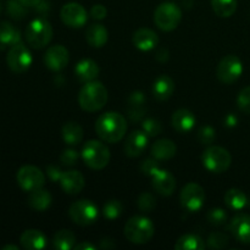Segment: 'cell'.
Returning <instances> with one entry per match:
<instances>
[{"label": "cell", "instance_id": "cell-45", "mask_svg": "<svg viewBox=\"0 0 250 250\" xmlns=\"http://www.w3.org/2000/svg\"><path fill=\"white\" fill-rule=\"evenodd\" d=\"M46 173H48V177L50 178L53 182H58V181L60 182V178L63 172L60 170V167H59L58 165L51 164V165H49L48 167H46Z\"/></svg>", "mask_w": 250, "mask_h": 250}, {"label": "cell", "instance_id": "cell-16", "mask_svg": "<svg viewBox=\"0 0 250 250\" xmlns=\"http://www.w3.org/2000/svg\"><path fill=\"white\" fill-rule=\"evenodd\" d=\"M149 136L144 131H133L129 133L125 143V153L129 158H137L142 155L148 146Z\"/></svg>", "mask_w": 250, "mask_h": 250}, {"label": "cell", "instance_id": "cell-25", "mask_svg": "<svg viewBox=\"0 0 250 250\" xmlns=\"http://www.w3.org/2000/svg\"><path fill=\"white\" fill-rule=\"evenodd\" d=\"M109 32L102 23H93L85 31V39L93 48H102L106 44Z\"/></svg>", "mask_w": 250, "mask_h": 250}, {"label": "cell", "instance_id": "cell-37", "mask_svg": "<svg viewBox=\"0 0 250 250\" xmlns=\"http://www.w3.org/2000/svg\"><path fill=\"white\" fill-rule=\"evenodd\" d=\"M138 208L142 212H151L156 208V199L151 193H142L138 198Z\"/></svg>", "mask_w": 250, "mask_h": 250}, {"label": "cell", "instance_id": "cell-9", "mask_svg": "<svg viewBox=\"0 0 250 250\" xmlns=\"http://www.w3.org/2000/svg\"><path fill=\"white\" fill-rule=\"evenodd\" d=\"M32 54L23 43H17L10 46L6 55V62L10 70L15 73H22L28 70L32 65Z\"/></svg>", "mask_w": 250, "mask_h": 250}, {"label": "cell", "instance_id": "cell-51", "mask_svg": "<svg viewBox=\"0 0 250 250\" xmlns=\"http://www.w3.org/2000/svg\"><path fill=\"white\" fill-rule=\"evenodd\" d=\"M2 250H19V247L12 246V244H9V246H4L1 248Z\"/></svg>", "mask_w": 250, "mask_h": 250}, {"label": "cell", "instance_id": "cell-3", "mask_svg": "<svg viewBox=\"0 0 250 250\" xmlns=\"http://www.w3.org/2000/svg\"><path fill=\"white\" fill-rule=\"evenodd\" d=\"M155 227L146 216H133L125 225V236L133 244H146L154 237Z\"/></svg>", "mask_w": 250, "mask_h": 250}, {"label": "cell", "instance_id": "cell-30", "mask_svg": "<svg viewBox=\"0 0 250 250\" xmlns=\"http://www.w3.org/2000/svg\"><path fill=\"white\" fill-rule=\"evenodd\" d=\"M225 203H226L229 209L239 211V210L244 209L247 207L248 198L244 194L243 190L238 189V188H231L225 194Z\"/></svg>", "mask_w": 250, "mask_h": 250}, {"label": "cell", "instance_id": "cell-35", "mask_svg": "<svg viewBox=\"0 0 250 250\" xmlns=\"http://www.w3.org/2000/svg\"><path fill=\"white\" fill-rule=\"evenodd\" d=\"M122 211H124V205L120 200H109L105 203L104 208H103V215L107 220L117 219L121 216Z\"/></svg>", "mask_w": 250, "mask_h": 250}, {"label": "cell", "instance_id": "cell-21", "mask_svg": "<svg viewBox=\"0 0 250 250\" xmlns=\"http://www.w3.org/2000/svg\"><path fill=\"white\" fill-rule=\"evenodd\" d=\"M173 128L180 133H187L192 131L195 125V116L192 111L187 109H178L176 110L171 117Z\"/></svg>", "mask_w": 250, "mask_h": 250}, {"label": "cell", "instance_id": "cell-22", "mask_svg": "<svg viewBox=\"0 0 250 250\" xmlns=\"http://www.w3.org/2000/svg\"><path fill=\"white\" fill-rule=\"evenodd\" d=\"M99 71L98 63L94 60H90V59H83L75 67L76 76L83 83L95 81V78L99 75Z\"/></svg>", "mask_w": 250, "mask_h": 250}, {"label": "cell", "instance_id": "cell-18", "mask_svg": "<svg viewBox=\"0 0 250 250\" xmlns=\"http://www.w3.org/2000/svg\"><path fill=\"white\" fill-rule=\"evenodd\" d=\"M153 187L159 194L164 197H168L176 189V180L168 171L159 168L153 176Z\"/></svg>", "mask_w": 250, "mask_h": 250}, {"label": "cell", "instance_id": "cell-27", "mask_svg": "<svg viewBox=\"0 0 250 250\" xmlns=\"http://www.w3.org/2000/svg\"><path fill=\"white\" fill-rule=\"evenodd\" d=\"M53 202V197L48 190L43 189V187L29 192L28 205L36 211H45Z\"/></svg>", "mask_w": 250, "mask_h": 250}, {"label": "cell", "instance_id": "cell-23", "mask_svg": "<svg viewBox=\"0 0 250 250\" xmlns=\"http://www.w3.org/2000/svg\"><path fill=\"white\" fill-rule=\"evenodd\" d=\"M21 246L27 250H41L46 247V237L38 229H27L20 237Z\"/></svg>", "mask_w": 250, "mask_h": 250}, {"label": "cell", "instance_id": "cell-28", "mask_svg": "<svg viewBox=\"0 0 250 250\" xmlns=\"http://www.w3.org/2000/svg\"><path fill=\"white\" fill-rule=\"evenodd\" d=\"M21 42V32L16 27L7 21L0 22V45L12 46Z\"/></svg>", "mask_w": 250, "mask_h": 250}, {"label": "cell", "instance_id": "cell-41", "mask_svg": "<svg viewBox=\"0 0 250 250\" xmlns=\"http://www.w3.org/2000/svg\"><path fill=\"white\" fill-rule=\"evenodd\" d=\"M208 221L215 226H221L227 221V214L220 208H215L208 212Z\"/></svg>", "mask_w": 250, "mask_h": 250}, {"label": "cell", "instance_id": "cell-2", "mask_svg": "<svg viewBox=\"0 0 250 250\" xmlns=\"http://www.w3.org/2000/svg\"><path fill=\"white\" fill-rule=\"evenodd\" d=\"M78 103L84 111H99L107 103V89L102 82L98 81L87 82L80 90Z\"/></svg>", "mask_w": 250, "mask_h": 250}, {"label": "cell", "instance_id": "cell-10", "mask_svg": "<svg viewBox=\"0 0 250 250\" xmlns=\"http://www.w3.org/2000/svg\"><path fill=\"white\" fill-rule=\"evenodd\" d=\"M243 73V63L236 55H227L217 66V78L225 84H232Z\"/></svg>", "mask_w": 250, "mask_h": 250}, {"label": "cell", "instance_id": "cell-19", "mask_svg": "<svg viewBox=\"0 0 250 250\" xmlns=\"http://www.w3.org/2000/svg\"><path fill=\"white\" fill-rule=\"evenodd\" d=\"M60 185L63 192L67 194H78L84 188L85 181L80 171H67L63 172L60 178Z\"/></svg>", "mask_w": 250, "mask_h": 250}, {"label": "cell", "instance_id": "cell-32", "mask_svg": "<svg viewBox=\"0 0 250 250\" xmlns=\"http://www.w3.org/2000/svg\"><path fill=\"white\" fill-rule=\"evenodd\" d=\"M53 244L55 249L71 250L76 246V236L70 229H60L54 236Z\"/></svg>", "mask_w": 250, "mask_h": 250}, {"label": "cell", "instance_id": "cell-24", "mask_svg": "<svg viewBox=\"0 0 250 250\" xmlns=\"http://www.w3.org/2000/svg\"><path fill=\"white\" fill-rule=\"evenodd\" d=\"M175 92V82L167 75H161L153 84V94L160 102L167 100Z\"/></svg>", "mask_w": 250, "mask_h": 250}, {"label": "cell", "instance_id": "cell-48", "mask_svg": "<svg viewBox=\"0 0 250 250\" xmlns=\"http://www.w3.org/2000/svg\"><path fill=\"white\" fill-rule=\"evenodd\" d=\"M97 247L93 246L92 243H89V242H82V243H78L76 244L75 248L76 250H94Z\"/></svg>", "mask_w": 250, "mask_h": 250}, {"label": "cell", "instance_id": "cell-13", "mask_svg": "<svg viewBox=\"0 0 250 250\" xmlns=\"http://www.w3.org/2000/svg\"><path fill=\"white\" fill-rule=\"evenodd\" d=\"M61 20L63 23L72 28H81L88 20V14L84 7L78 2H67L61 7Z\"/></svg>", "mask_w": 250, "mask_h": 250}, {"label": "cell", "instance_id": "cell-1", "mask_svg": "<svg viewBox=\"0 0 250 250\" xmlns=\"http://www.w3.org/2000/svg\"><path fill=\"white\" fill-rule=\"evenodd\" d=\"M95 131L102 141L106 143H117L126 134V119L119 112L107 111L98 117L95 122Z\"/></svg>", "mask_w": 250, "mask_h": 250}, {"label": "cell", "instance_id": "cell-15", "mask_svg": "<svg viewBox=\"0 0 250 250\" xmlns=\"http://www.w3.org/2000/svg\"><path fill=\"white\" fill-rule=\"evenodd\" d=\"M229 229L237 241L243 244H250V215H236L229 221Z\"/></svg>", "mask_w": 250, "mask_h": 250}, {"label": "cell", "instance_id": "cell-40", "mask_svg": "<svg viewBox=\"0 0 250 250\" xmlns=\"http://www.w3.org/2000/svg\"><path fill=\"white\" fill-rule=\"evenodd\" d=\"M216 139V131L210 126H203L202 128L198 131V141L204 146H209V144L214 143Z\"/></svg>", "mask_w": 250, "mask_h": 250}, {"label": "cell", "instance_id": "cell-36", "mask_svg": "<svg viewBox=\"0 0 250 250\" xmlns=\"http://www.w3.org/2000/svg\"><path fill=\"white\" fill-rule=\"evenodd\" d=\"M229 238L226 233L222 232H214L208 238V246L211 249H224L229 246Z\"/></svg>", "mask_w": 250, "mask_h": 250}, {"label": "cell", "instance_id": "cell-49", "mask_svg": "<svg viewBox=\"0 0 250 250\" xmlns=\"http://www.w3.org/2000/svg\"><path fill=\"white\" fill-rule=\"evenodd\" d=\"M26 7H36L42 0H20Z\"/></svg>", "mask_w": 250, "mask_h": 250}, {"label": "cell", "instance_id": "cell-20", "mask_svg": "<svg viewBox=\"0 0 250 250\" xmlns=\"http://www.w3.org/2000/svg\"><path fill=\"white\" fill-rule=\"evenodd\" d=\"M134 46L139 50L148 51L155 48L159 43V37L153 29L149 28H139L137 29L132 37Z\"/></svg>", "mask_w": 250, "mask_h": 250}, {"label": "cell", "instance_id": "cell-39", "mask_svg": "<svg viewBox=\"0 0 250 250\" xmlns=\"http://www.w3.org/2000/svg\"><path fill=\"white\" fill-rule=\"evenodd\" d=\"M237 106L242 112L250 115V85L239 92L237 97Z\"/></svg>", "mask_w": 250, "mask_h": 250}, {"label": "cell", "instance_id": "cell-29", "mask_svg": "<svg viewBox=\"0 0 250 250\" xmlns=\"http://www.w3.org/2000/svg\"><path fill=\"white\" fill-rule=\"evenodd\" d=\"M62 139L68 146H77L83 139V128L77 122H66L62 127Z\"/></svg>", "mask_w": 250, "mask_h": 250}, {"label": "cell", "instance_id": "cell-50", "mask_svg": "<svg viewBox=\"0 0 250 250\" xmlns=\"http://www.w3.org/2000/svg\"><path fill=\"white\" fill-rule=\"evenodd\" d=\"M226 124L229 125V126H231V127L236 126L237 119L233 116V115H229V116H227V119H226Z\"/></svg>", "mask_w": 250, "mask_h": 250}, {"label": "cell", "instance_id": "cell-4", "mask_svg": "<svg viewBox=\"0 0 250 250\" xmlns=\"http://www.w3.org/2000/svg\"><path fill=\"white\" fill-rule=\"evenodd\" d=\"M26 41L33 49H43L53 39V27L48 20L39 17L29 22L26 28Z\"/></svg>", "mask_w": 250, "mask_h": 250}, {"label": "cell", "instance_id": "cell-12", "mask_svg": "<svg viewBox=\"0 0 250 250\" xmlns=\"http://www.w3.org/2000/svg\"><path fill=\"white\" fill-rule=\"evenodd\" d=\"M17 183L26 192H32L45 185V176L37 166L24 165L17 172Z\"/></svg>", "mask_w": 250, "mask_h": 250}, {"label": "cell", "instance_id": "cell-14", "mask_svg": "<svg viewBox=\"0 0 250 250\" xmlns=\"http://www.w3.org/2000/svg\"><path fill=\"white\" fill-rule=\"evenodd\" d=\"M68 60H70L68 50L63 45L50 46L44 55V62L46 67L55 72L63 70L67 66Z\"/></svg>", "mask_w": 250, "mask_h": 250}, {"label": "cell", "instance_id": "cell-31", "mask_svg": "<svg viewBox=\"0 0 250 250\" xmlns=\"http://www.w3.org/2000/svg\"><path fill=\"white\" fill-rule=\"evenodd\" d=\"M176 250H204L205 243L198 234L187 233L178 238L175 244Z\"/></svg>", "mask_w": 250, "mask_h": 250}, {"label": "cell", "instance_id": "cell-33", "mask_svg": "<svg viewBox=\"0 0 250 250\" xmlns=\"http://www.w3.org/2000/svg\"><path fill=\"white\" fill-rule=\"evenodd\" d=\"M237 0H211L215 14L220 17H231L237 10Z\"/></svg>", "mask_w": 250, "mask_h": 250}, {"label": "cell", "instance_id": "cell-42", "mask_svg": "<svg viewBox=\"0 0 250 250\" xmlns=\"http://www.w3.org/2000/svg\"><path fill=\"white\" fill-rule=\"evenodd\" d=\"M159 164H158V159L153 158H148L146 160L142 161L141 164V171L146 176H153L156 171L159 170Z\"/></svg>", "mask_w": 250, "mask_h": 250}, {"label": "cell", "instance_id": "cell-38", "mask_svg": "<svg viewBox=\"0 0 250 250\" xmlns=\"http://www.w3.org/2000/svg\"><path fill=\"white\" fill-rule=\"evenodd\" d=\"M142 128H143V131L149 137L159 136L161 133V131H163V126H161L160 121L156 119H153V117H149V119L144 120L142 122Z\"/></svg>", "mask_w": 250, "mask_h": 250}, {"label": "cell", "instance_id": "cell-43", "mask_svg": "<svg viewBox=\"0 0 250 250\" xmlns=\"http://www.w3.org/2000/svg\"><path fill=\"white\" fill-rule=\"evenodd\" d=\"M78 160L77 151L73 149H65L60 155V161L66 166H73Z\"/></svg>", "mask_w": 250, "mask_h": 250}, {"label": "cell", "instance_id": "cell-46", "mask_svg": "<svg viewBox=\"0 0 250 250\" xmlns=\"http://www.w3.org/2000/svg\"><path fill=\"white\" fill-rule=\"evenodd\" d=\"M155 56L159 61H161V62H164V61H167L168 60V50L165 48L159 49V50L156 51Z\"/></svg>", "mask_w": 250, "mask_h": 250}, {"label": "cell", "instance_id": "cell-34", "mask_svg": "<svg viewBox=\"0 0 250 250\" xmlns=\"http://www.w3.org/2000/svg\"><path fill=\"white\" fill-rule=\"evenodd\" d=\"M27 9L20 0H9L6 4V12L11 19L22 20L26 17Z\"/></svg>", "mask_w": 250, "mask_h": 250}, {"label": "cell", "instance_id": "cell-52", "mask_svg": "<svg viewBox=\"0 0 250 250\" xmlns=\"http://www.w3.org/2000/svg\"><path fill=\"white\" fill-rule=\"evenodd\" d=\"M1 11H2V4L1 1H0V14H1Z\"/></svg>", "mask_w": 250, "mask_h": 250}, {"label": "cell", "instance_id": "cell-6", "mask_svg": "<svg viewBox=\"0 0 250 250\" xmlns=\"http://www.w3.org/2000/svg\"><path fill=\"white\" fill-rule=\"evenodd\" d=\"M182 20V11L173 2H163L154 12V22L161 31L170 32L178 27Z\"/></svg>", "mask_w": 250, "mask_h": 250}, {"label": "cell", "instance_id": "cell-8", "mask_svg": "<svg viewBox=\"0 0 250 250\" xmlns=\"http://www.w3.org/2000/svg\"><path fill=\"white\" fill-rule=\"evenodd\" d=\"M99 215L98 207L92 200L81 199L71 204L68 209V216L75 224L80 226H89L94 224Z\"/></svg>", "mask_w": 250, "mask_h": 250}, {"label": "cell", "instance_id": "cell-7", "mask_svg": "<svg viewBox=\"0 0 250 250\" xmlns=\"http://www.w3.org/2000/svg\"><path fill=\"white\" fill-rule=\"evenodd\" d=\"M203 165L207 170L214 173H224L229 168L232 156L227 149L222 146H210L202 156Z\"/></svg>", "mask_w": 250, "mask_h": 250}, {"label": "cell", "instance_id": "cell-11", "mask_svg": "<svg viewBox=\"0 0 250 250\" xmlns=\"http://www.w3.org/2000/svg\"><path fill=\"white\" fill-rule=\"evenodd\" d=\"M181 205L190 212L199 211L205 203V190L197 183H187L181 190Z\"/></svg>", "mask_w": 250, "mask_h": 250}, {"label": "cell", "instance_id": "cell-17", "mask_svg": "<svg viewBox=\"0 0 250 250\" xmlns=\"http://www.w3.org/2000/svg\"><path fill=\"white\" fill-rule=\"evenodd\" d=\"M146 111V98L139 90L132 93L127 99V115L133 122L141 121Z\"/></svg>", "mask_w": 250, "mask_h": 250}, {"label": "cell", "instance_id": "cell-26", "mask_svg": "<svg viewBox=\"0 0 250 250\" xmlns=\"http://www.w3.org/2000/svg\"><path fill=\"white\" fill-rule=\"evenodd\" d=\"M177 153V146L170 139H159L151 146V155L158 160H170Z\"/></svg>", "mask_w": 250, "mask_h": 250}, {"label": "cell", "instance_id": "cell-47", "mask_svg": "<svg viewBox=\"0 0 250 250\" xmlns=\"http://www.w3.org/2000/svg\"><path fill=\"white\" fill-rule=\"evenodd\" d=\"M116 247V244L114 243L111 238H103L100 241V248L102 249H112Z\"/></svg>", "mask_w": 250, "mask_h": 250}, {"label": "cell", "instance_id": "cell-44", "mask_svg": "<svg viewBox=\"0 0 250 250\" xmlns=\"http://www.w3.org/2000/svg\"><path fill=\"white\" fill-rule=\"evenodd\" d=\"M106 15H107L106 7L102 4L93 5L92 9H90V16H92L94 20H98V21L104 20L105 17H106Z\"/></svg>", "mask_w": 250, "mask_h": 250}, {"label": "cell", "instance_id": "cell-5", "mask_svg": "<svg viewBox=\"0 0 250 250\" xmlns=\"http://www.w3.org/2000/svg\"><path fill=\"white\" fill-rule=\"evenodd\" d=\"M82 158L88 167L93 170H103L110 161V150L102 141L93 139L83 146Z\"/></svg>", "mask_w": 250, "mask_h": 250}]
</instances>
